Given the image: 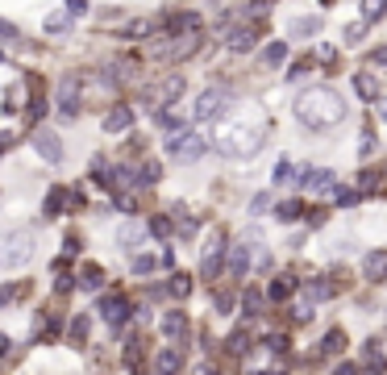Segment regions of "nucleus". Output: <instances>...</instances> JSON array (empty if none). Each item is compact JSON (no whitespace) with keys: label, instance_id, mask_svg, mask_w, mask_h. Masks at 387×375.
Returning a JSON list of instances; mask_svg holds the SVG:
<instances>
[{"label":"nucleus","instance_id":"nucleus-1","mask_svg":"<svg viewBox=\"0 0 387 375\" xmlns=\"http://www.w3.org/2000/svg\"><path fill=\"white\" fill-rule=\"evenodd\" d=\"M296 117H300V125H308V129H334V125L346 121V100H342L338 88L313 83V88H304V92L296 96Z\"/></svg>","mask_w":387,"mask_h":375},{"label":"nucleus","instance_id":"nucleus-2","mask_svg":"<svg viewBox=\"0 0 387 375\" xmlns=\"http://www.w3.org/2000/svg\"><path fill=\"white\" fill-rule=\"evenodd\" d=\"M213 142L225 159H254L267 142V129L263 125H225V129H217Z\"/></svg>","mask_w":387,"mask_h":375},{"label":"nucleus","instance_id":"nucleus-3","mask_svg":"<svg viewBox=\"0 0 387 375\" xmlns=\"http://www.w3.org/2000/svg\"><path fill=\"white\" fill-rule=\"evenodd\" d=\"M204 150H208V138H204L200 129H179V134H171V142H167V154H171L175 163H196Z\"/></svg>","mask_w":387,"mask_h":375},{"label":"nucleus","instance_id":"nucleus-4","mask_svg":"<svg viewBox=\"0 0 387 375\" xmlns=\"http://www.w3.org/2000/svg\"><path fill=\"white\" fill-rule=\"evenodd\" d=\"M33 238L25 234V230H17V234H4L0 238V267H25L29 259H33Z\"/></svg>","mask_w":387,"mask_h":375},{"label":"nucleus","instance_id":"nucleus-5","mask_svg":"<svg viewBox=\"0 0 387 375\" xmlns=\"http://www.w3.org/2000/svg\"><path fill=\"white\" fill-rule=\"evenodd\" d=\"M54 100H58V113L71 121L79 113V100H83V79L79 75H63L58 88H54Z\"/></svg>","mask_w":387,"mask_h":375},{"label":"nucleus","instance_id":"nucleus-6","mask_svg":"<svg viewBox=\"0 0 387 375\" xmlns=\"http://www.w3.org/2000/svg\"><path fill=\"white\" fill-rule=\"evenodd\" d=\"M225 104H229V88H208V92H200V100H196V121L221 117Z\"/></svg>","mask_w":387,"mask_h":375},{"label":"nucleus","instance_id":"nucleus-7","mask_svg":"<svg viewBox=\"0 0 387 375\" xmlns=\"http://www.w3.org/2000/svg\"><path fill=\"white\" fill-rule=\"evenodd\" d=\"M296 184L308 188V192H338V171H329V167H304L296 175Z\"/></svg>","mask_w":387,"mask_h":375},{"label":"nucleus","instance_id":"nucleus-8","mask_svg":"<svg viewBox=\"0 0 387 375\" xmlns=\"http://www.w3.org/2000/svg\"><path fill=\"white\" fill-rule=\"evenodd\" d=\"M183 88H188V83H183V75H171V79H163L158 88H146V100H150V104H158V109H167L171 100H179V96H183Z\"/></svg>","mask_w":387,"mask_h":375},{"label":"nucleus","instance_id":"nucleus-9","mask_svg":"<svg viewBox=\"0 0 387 375\" xmlns=\"http://www.w3.org/2000/svg\"><path fill=\"white\" fill-rule=\"evenodd\" d=\"M221 259H225V238H221V234H213V238H208V246H204V263H200V276H204L208 284L221 276Z\"/></svg>","mask_w":387,"mask_h":375},{"label":"nucleus","instance_id":"nucleus-10","mask_svg":"<svg viewBox=\"0 0 387 375\" xmlns=\"http://www.w3.org/2000/svg\"><path fill=\"white\" fill-rule=\"evenodd\" d=\"M33 150H38V159H46V163H58V159H63V142H58L54 129H33Z\"/></svg>","mask_w":387,"mask_h":375},{"label":"nucleus","instance_id":"nucleus-11","mask_svg":"<svg viewBox=\"0 0 387 375\" xmlns=\"http://www.w3.org/2000/svg\"><path fill=\"white\" fill-rule=\"evenodd\" d=\"M129 125H133V109L129 104H113L104 113V134H125Z\"/></svg>","mask_w":387,"mask_h":375},{"label":"nucleus","instance_id":"nucleus-12","mask_svg":"<svg viewBox=\"0 0 387 375\" xmlns=\"http://www.w3.org/2000/svg\"><path fill=\"white\" fill-rule=\"evenodd\" d=\"M129 301H121V296H104L100 301V317L108 321V326H121V321H129Z\"/></svg>","mask_w":387,"mask_h":375},{"label":"nucleus","instance_id":"nucleus-13","mask_svg":"<svg viewBox=\"0 0 387 375\" xmlns=\"http://www.w3.org/2000/svg\"><path fill=\"white\" fill-rule=\"evenodd\" d=\"M175 38V46H171V58H192L196 50H200V42H204V33L196 29V33H171Z\"/></svg>","mask_w":387,"mask_h":375},{"label":"nucleus","instance_id":"nucleus-14","mask_svg":"<svg viewBox=\"0 0 387 375\" xmlns=\"http://www.w3.org/2000/svg\"><path fill=\"white\" fill-rule=\"evenodd\" d=\"M254 42H258V29H254V25H238V29H229V50L246 54V50H254Z\"/></svg>","mask_w":387,"mask_h":375},{"label":"nucleus","instance_id":"nucleus-15","mask_svg":"<svg viewBox=\"0 0 387 375\" xmlns=\"http://www.w3.org/2000/svg\"><path fill=\"white\" fill-rule=\"evenodd\" d=\"M179 367H183V355H179L175 346H167V351L154 355V375H175Z\"/></svg>","mask_w":387,"mask_h":375},{"label":"nucleus","instance_id":"nucleus-16","mask_svg":"<svg viewBox=\"0 0 387 375\" xmlns=\"http://www.w3.org/2000/svg\"><path fill=\"white\" fill-rule=\"evenodd\" d=\"M363 276H367V280H375V284L387 280V250H371V255L363 259Z\"/></svg>","mask_w":387,"mask_h":375},{"label":"nucleus","instance_id":"nucleus-17","mask_svg":"<svg viewBox=\"0 0 387 375\" xmlns=\"http://www.w3.org/2000/svg\"><path fill=\"white\" fill-rule=\"evenodd\" d=\"M146 230H150V225H142V221H125V225L117 230V242H121L125 250H133V246L146 238Z\"/></svg>","mask_w":387,"mask_h":375},{"label":"nucleus","instance_id":"nucleus-18","mask_svg":"<svg viewBox=\"0 0 387 375\" xmlns=\"http://www.w3.org/2000/svg\"><path fill=\"white\" fill-rule=\"evenodd\" d=\"M354 92H359L363 100H379V79H375L371 71H359V75H354Z\"/></svg>","mask_w":387,"mask_h":375},{"label":"nucleus","instance_id":"nucleus-19","mask_svg":"<svg viewBox=\"0 0 387 375\" xmlns=\"http://www.w3.org/2000/svg\"><path fill=\"white\" fill-rule=\"evenodd\" d=\"M288 29H292V38H317L321 33V17H296Z\"/></svg>","mask_w":387,"mask_h":375},{"label":"nucleus","instance_id":"nucleus-20","mask_svg":"<svg viewBox=\"0 0 387 375\" xmlns=\"http://www.w3.org/2000/svg\"><path fill=\"white\" fill-rule=\"evenodd\" d=\"M246 271H250V246L242 242L229 250V276H246Z\"/></svg>","mask_w":387,"mask_h":375},{"label":"nucleus","instance_id":"nucleus-21","mask_svg":"<svg viewBox=\"0 0 387 375\" xmlns=\"http://www.w3.org/2000/svg\"><path fill=\"white\" fill-rule=\"evenodd\" d=\"M163 334H167V338H183V334H188V317H183L179 309H171V313L163 317Z\"/></svg>","mask_w":387,"mask_h":375},{"label":"nucleus","instance_id":"nucleus-22","mask_svg":"<svg viewBox=\"0 0 387 375\" xmlns=\"http://www.w3.org/2000/svg\"><path fill=\"white\" fill-rule=\"evenodd\" d=\"M79 288H88V292H96V288H104V271H100L96 263H88V267H79Z\"/></svg>","mask_w":387,"mask_h":375},{"label":"nucleus","instance_id":"nucleus-23","mask_svg":"<svg viewBox=\"0 0 387 375\" xmlns=\"http://www.w3.org/2000/svg\"><path fill=\"white\" fill-rule=\"evenodd\" d=\"M292 292H296V280H292V276H275V280H271V288H267V296H271V301H288Z\"/></svg>","mask_w":387,"mask_h":375},{"label":"nucleus","instance_id":"nucleus-24","mask_svg":"<svg viewBox=\"0 0 387 375\" xmlns=\"http://www.w3.org/2000/svg\"><path fill=\"white\" fill-rule=\"evenodd\" d=\"M67 200H71V192H67V188H50V196H46V209H42V213H46V217H58Z\"/></svg>","mask_w":387,"mask_h":375},{"label":"nucleus","instance_id":"nucleus-25","mask_svg":"<svg viewBox=\"0 0 387 375\" xmlns=\"http://www.w3.org/2000/svg\"><path fill=\"white\" fill-rule=\"evenodd\" d=\"M163 179V167H158V159H146L142 167H138V184H158Z\"/></svg>","mask_w":387,"mask_h":375},{"label":"nucleus","instance_id":"nucleus-26","mask_svg":"<svg viewBox=\"0 0 387 375\" xmlns=\"http://www.w3.org/2000/svg\"><path fill=\"white\" fill-rule=\"evenodd\" d=\"M334 292H338V288H334L329 280H313V284H308V301H313V305H321V301H329Z\"/></svg>","mask_w":387,"mask_h":375},{"label":"nucleus","instance_id":"nucleus-27","mask_svg":"<svg viewBox=\"0 0 387 375\" xmlns=\"http://www.w3.org/2000/svg\"><path fill=\"white\" fill-rule=\"evenodd\" d=\"M283 58H288V42H271V46L263 50V63H267V67H279Z\"/></svg>","mask_w":387,"mask_h":375},{"label":"nucleus","instance_id":"nucleus-28","mask_svg":"<svg viewBox=\"0 0 387 375\" xmlns=\"http://www.w3.org/2000/svg\"><path fill=\"white\" fill-rule=\"evenodd\" d=\"M158 125H163V129H171V134H179V129H188V125H183V117H179L175 109H158Z\"/></svg>","mask_w":387,"mask_h":375},{"label":"nucleus","instance_id":"nucleus-29","mask_svg":"<svg viewBox=\"0 0 387 375\" xmlns=\"http://www.w3.org/2000/svg\"><path fill=\"white\" fill-rule=\"evenodd\" d=\"M384 13H387V0H363V21L367 25H375Z\"/></svg>","mask_w":387,"mask_h":375},{"label":"nucleus","instance_id":"nucleus-30","mask_svg":"<svg viewBox=\"0 0 387 375\" xmlns=\"http://www.w3.org/2000/svg\"><path fill=\"white\" fill-rule=\"evenodd\" d=\"M300 209H304L300 200H279V205H275V217H279V221H296Z\"/></svg>","mask_w":387,"mask_h":375},{"label":"nucleus","instance_id":"nucleus-31","mask_svg":"<svg viewBox=\"0 0 387 375\" xmlns=\"http://www.w3.org/2000/svg\"><path fill=\"white\" fill-rule=\"evenodd\" d=\"M167 292H171V296H179V301H183V296H188V292H192V280H188V276H183V271H175V276H171V284H167Z\"/></svg>","mask_w":387,"mask_h":375},{"label":"nucleus","instance_id":"nucleus-32","mask_svg":"<svg viewBox=\"0 0 387 375\" xmlns=\"http://www.w3.org/2000/svg\"><path fill=\"white\" fill-rule=\"evenodd\" d=\"M242 309L254 317V313H263V292L258 288H246V296H242Z\"/></svg>","mask_w":387,"mask_h":375},{"label":"nucleus","instance_id":"nucleus-33","mask_svg":"<svg viewBox=\"0 0 387 375\" xmlns=\"http://www.w3.org/2000/svg\"><path fill=\"white\" fill-rule=\"evenodd\" d=\"M346 351V334L342 330H329L325 334V355H342Z\"/></svg>","mask_w":387,"mask_h":375},{"label":"nucleus","instance_id":"nucleus-34","mask_svg":"<svg viewBox=\"0 0 387 375\" xmlns=\"http://www.w3.org/2000/svg\"><path fill=\"white\" fill-rule=\"evenodd\" d=\"M67 338H71V342H75V346H79V342H83V338H88V317H75V321H71V326H67Z\"/></svg>","mask_w":387,"mask_h":375},{"label":"nucleus","instance_id":"nucleus-35","mask_svg":"<svg viewBox=\"0 0 387 375\" xmlns=\"http://www.w3.org/2000/svg\"><path fill=\"white\" fill-rule=\"evenodd\" d=\"M71 25V13H54V17H46V33H63Z\"/></svg>","mask_w":387,"mask_h":375},{"label":"nucleus","instance_id":"nucleus-36","mask_svg":"<svg viewBox=\"0 0 387 375\" xmlns=\"http://www.w3.org/2000/svg\"><path fill=\"white\" fill-rule=\"evenodd\" d=\"M125 367H129V372H142V346H138V342L125 346Z\"/></svg>","mask_w":387,"mask_h":375},{"label":"nucleus","instance_id":"nucleus-37","mask_svg":"<svg viewBox=\"0 0 387 375\" xmlns=\"http://www.w3.org/2000/svg\"><path fill=\"white\" fill-rule=\"evenodd\" d=\"M271 175H275V184H288V179H296V175H292V163H288V159H279Z\"/></svg>","mask_w":387,"mask_h":375},{"label":"nucleus","instance_id":"nucleus-38","mask_svg":"<svg viewBox=\"0 0 387 375\" xmlns=\"http://www.w3.org/2000/svg\"><path fill=\"white\" fill-rule=\"evenodd\" d=\"M150 234L154 238H171V221L167 217H150Z\"/></svg>","mask_w":387,"mask_h":375},{"label":"nucleus","instance_id":"nucleus-39","mask_svg":"<svg viewBox=\"0 0 387 375\" xmlns=\"http://www.w3.org/2000/svg\"><path fill=\"white\" fill-rule=\"evenodd\" d=\"M154 267H158V263H154L150 255H138V259H133V276H150Z\"/></svg>","mask_w":387,"mask_h":375},{"label":"nucleus","instance_id":"nucleus-40","mask_svg":"<svg viewBox=\"0 0 387 375\" xmlns=\"http://www.w3.org/2000/svg\"><path fill=\"white\" fill-rule=\"evenodd\" d=\"M359 175H363V179H359L363 192H375V188H379V171H359Z\"/></svg>","mask_w":387,"mask_h":375},{"label":"nucleus","instance_id":"nucleus-41","mask_svg":"<svg viewBox=\"0 0 387 375\" xmlns=\"http://www.w3.org/2000/svg\"><path fill=\"white\" fill-rule=\"evenodd\" d=\"M334 200H338L342 209H350V205H359V192H350V188H338V192H334Z\"/></svg>","mask_w":387,"mask_h":375},{"label":"nucleus","instance_id":"nucleus-42","mask_svg":"<svg viewBox=\"0 0 387 375\" xmlns=\"http://www.w3.org/2000/svg\"><path fill=\"white\" fill-rule=\"evenodd\" d=\"M267 209H271V196H267V192H258V196L250 200V213L258 217V213H267Z\"/></svg>","mask_w":387,"mask_h":375},{"label":"nucleus","instance_id":"nucleus-43","mask_svg":"<svg viewBox=\"0 0 387 375\" xmlns=\"http://www.w3.org/2000/svg\"><path fill=\"white\" fill-rule=\"evenodd\" d=\"M229 351H233V355L250 351V334H233V338H229Z\"/></svg>","mask_w":387,"mask_h":375},{"label":"nucleus","instance_id":"nucleus-44","mask_svg":"<svg viewBox=\"0 0 387 375\" xmlns=\"http://www.w3.org/2000/svg\"><path fill=\"white\" fill-rule=\"evenodd\" d=\"M54 292H58V296L75 292V280H71V276H58V280H54Z\"/></svg>","mask_w":387,"mask_h":375},{"label":"nucleus","instance_id":"nucleus-45","mask_svg":"<svg viewBox=\"0 0 387 375\" xmlns=\"http://www.w3.org/2000/svg\"><path fill=\"white\" fill-rule=\"evenodd\" d=\"M363 33H367V21H354V25H350V29H346V42H359V38H363Z\"/></svg>","mask_w":387,"mask_h":375},{"label":"nucleus","instance_id":"nucleus-46","mask_svg":"<svg viewBox=\"0 0 387 375\" xmlns=\"http://www.w3.org/2000/svg\"><path fill=\"white\" fill-rule=\"evenodd\" d=\"M308 63H313V58H300V63H292V71H288V79H300V75L308 71Z\"/></svg>","mask_w":387,"mask_h":375},{"label":"nucleus","instance_id":"nucleus-47","mask_svg":"<svg viewBox=\"0 0 387 375\" xmlns=\"http://www.w3.org/2000/svg\"><path fill=\"white\" fill-rule=\"evenodd\" d=\"M217 313H233V296H225V292H217Z\"/></svg>","mask_w":387,"mask_h":375},{"label":"nucleus","instance_id":"nucleus-48","mask_svg":"<svg viewBox=\"0 0 387 375\" xmlns=\"http://www.w3.org/2000/svg\"><path fill=\"white\" fill-rule=\"evenodd\" d=\"M67 13H71V17H83V13H88V0H67Z\"/></svg>","mask_w":387,"mask_h":375},{"label":"nucleus","instance_id":"nucleus-49","mask_svg":"<svg viewBox=\"0 0 387 375\" xmlns=\"http://www.w3.org/2000/svg\"><path fill=\"white\" fill-rule=\"evenodd\" d=\"M271 4H275V0H250V13H254V17H263Z\"/></svg>","mask_w":387,"mask_h":375},{"label":"nucleus","instance_id":"nucleus-50","mask_svg":"<svg viewBox=\"0 0 387 375\" xmlns=\"http://www.w3.org/2000/svg\"><path fill=\"white\" fill-rule=\"evenodd\" d=\"M371 63H375V67H387V46H379V50L371 54Z\"/></svg>","mask_w":387,"mask_h":375},{"label":"nucleus","instance_id":"nucleus-51","mask_svg":"<svg viewBox=\"0 0 387 375\" xmlns=\"http://www.w3.org/2000/svg\"><path fill=\"white\" fill-rule=\"evenodd\" d=\"M317 58L321 63H334V46H317Z\"/></svg>","mask_w":387,"mask_h":375},{"label":"nucleus","instance_id":"nucleus-52","mask_svg":"<svg viewBox=\"0 0 387 375\" xmlns=\"http://www.w3.org/2000/svg\"><path fill=\"white\" fill-rule=\"evenodd\" d=\"M117 205H121V213H133V209H138V200H133V196H121Z\"/></svg>","mask_w":387,"mask_h":375},{"label":"nucleus","instance_id":"nucleus-53","mask_svg":"<svg viewBox=\"0 0 387 375\" xmlns=\"http://www.w3.org/2000/svg\"><path fill=\"white\" fill-rule=\"evenodd\" d=\"M0 38H17V25L13 21H0Z\"/></svg>","mask_w":387,"mask_h":375},{"label":"nucleus","instance_id":"nucleus-54","mask_svg":"<svg viewBox=\"0 0 387 375\" xmlns=\"http://www.w3.org/2000/svg\"><path fill=\"white\" fill-rule=\"evenodd\" d=\"M375 113H379V121H387V96H379V100H375Z\"/></svg>","mask_w":387,"mask_h":375},{"label":"nucleus","instance_id":"nucleus-55","mask_svg":"<svg viewBox=\"0 0 387 375\" xmlns=\"http://www.w3.org/2000/svg\"><path fill=\"white\" fill-rule=\"evenodd\" d=\"M334 375H363V372H359L354 363H342V367H338V372H334Z\"/></svg>","mask_w":387,"mask_h":375},{"label":"nucleus","instance_id":"nucleus-56","mask_svg":"<svg viewBox=\"0 0 387 375\" xmlns=\"http://www.w3.org/2000/svg\"><path fill=\"white\" fill-rule=\"evenodd\" d=\"M8 301H13V288H0V309H4Z\"/></svg>","mask_w":387,"mask_h":375},{"label":"nucleus","instance_id":"nucleus-57","mask_svg":"<svg viewBox=\"0 0 387 375\" xmlns=\"http://www.w3.org/2000/svg\"><path fill=\"white\" fill-rule=\"evenodd\" d=\"M0 355H8V338L4 334H0Z\"/></svg>","mask_w":387,"mask_h":375},{"label":"nucleus","instance_id":"nucleus-58","mask_svg":"<svg viewBox=\"0 0 387 375\" xmlns=\"http://www.w3.org/2000/svg\"><path fill=\"white\" fill-rule=\"evenodd\" d=\"M363 375H384V367H367Z\"/></svg>","mask_w":387,"mask_h":375},{"label":"nucleus","instance_id":"nucleus-59","mask_svg":"<svg viewBox=\"0 0 387 375\" xmlns=\"http://www.w3.org/2000/svg\"><path fill=\"white\" fill-rule=\"evenodd\" d=\"M254 375H275V372H254Z\"/></svg>","mask_w":387,"mask_h":375},{"label":"nucleus","instance_id":"nucleus-60","mask_svg":"<svg viewBox=\"0 0 387 375\" xmlns=\"http://www.w3.org/2000/svg\"><path fill=\"white\" fill-rule=\"evenodd\" d=\"M200 375H217V372H200Z\"/></svg>","mask_w":387,"mask_h":375},{"label":"nucleus","instance_id":"nucleus-61","mask_svg":"<svg viewBox=\"0 0 387 375\" xmlns=\"http://www.w3.org/2000/svg\"><path fill=\"white\" fill-rule=\"evenodd\" d=\"M384 171H387V163H384Z\"/></svg>","mask_w":387,"mask_h":375}]
</instances>
